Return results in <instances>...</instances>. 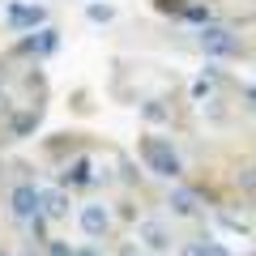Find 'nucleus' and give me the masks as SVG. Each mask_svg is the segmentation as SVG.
I'll list each match as a JSON object with an SVG mask.
<instances>
[{"label":"nucleus","instance_id":"nucleus-1","mask_svg":"<svg viewBox=\"0 0 256 256\" xmlns=\"http://www.w3.org/2000/svg\"><path fill=\"white\" fill-rule=\"evenodd\" d=\"M141 158L158 180H180L184 175V158L171 146V137H141Z\"/></svg>","mask_w":256,"mask_h":256},{"label":"nucleus","instance_id":"nucleus-2","mask_svg":"<svg viewBox=\"0 0 256 256\" xmlns=\"http://www.w3.org/2000/svg\"><path fill=\"white\" fill-rule=\"evenodd\" d=\"M196 43H201V52L214 56V60H222V56H239V38H235L230 26H214V22H205Z\"/></svg>","mask_w":256,"mask_h":256},{"label":"nucleus","instance_id":"nucleus-3","mask_svg":"<svg viewBox=\"0 0 256 256\" xmlns=\"http://www.w3.org/2000/svg\"><path fill=\"white\" fill-rule=\"evenodd\" d=\"M43 22H47L43 4H9V9H4V26H9L13 34H22V30H38Z\"/></svg>","mask_w":256,"mask_h":256},{"label":"nucleus","instance_id":"nucleus-4","mask_svg":"<svg viewBox=\"0 0 256 256\" xmlns=\"http://www.w3.org/2000/svg\"><path fill=\"white\" fill-rule=\"evenodd\" d=\"M86 184H94V162L86 154H73L60 166V188H86Z\"/></svg>","mask_w":256,"mask_h":256},{"label":"nucleus","instance_id":"nucleus-5","mask_svg":"<svg viewBox=\"0 0 256 256\" xmlns=\"http://www.w3.org/2000/svg\"><path fill=\"white\" fill-rule=\"evenodd\" d=\"M9 214L18 222H30L38 214V188H34V184H18V188L9 192Z\"/></svg>","mask_w":256,"mask_h":256},{"label":"nucleus","instance_id":"nucleus-6","mask_svg":"<svg viewBox=\"0 0 256 256\" xmlns=\"http://www.w3.org/2000/svg\"><path fill=\"white\" fill-rule=\"evenodd\" d=\"M38 214L47 222L68 218V188H38Z\"/></svg>","mask_w":256,"mask_h":256},{"label":"nucleus","instance_id":"nucleus-7","mask_svg":"<svg viewBox=\"0 0 256 256\" xmlns=\"http://www.w3.org/2000/svg\"><path fill=\"white\" fill-rule=\"evenodd\" d=\"M56 47H60V30L43 26L34 38H22V43H18V52H22V56H52Z\"/></svg>","mask_w":256,"mask_h":256},{"label":"nucleus","instance_id":"nucleus-8","mask_svg":"<svg viewBox=\"0 0 256 256\" xmlns=\"http://www.w3.org/2000/svg\"><path fill=\"white\" fill-rule=\"evenodd\" d=\"M82 230L90 239H102L111 230V214H107V205H82Z\"/></svg>","mask_w":256,"mask_h":256},{"label":"nucleus","instance_id":"nucleus-9","mask_svg":"<svg viewBox=\"0 0 256 256\" xmlns=\"http://www.w3.org/2000/svg\"><path fill=\"white\" fill-rule=\"evenodd\" d=\"M166 205H171L175 218H196V214H201V196H196L192 188H171Z\"/></svg>","mask_w":256,"mask_h":256},{"label":"nucleus","instance_id":"nucleus-10","mask_svg":"<svg viewBox=\"0 0 256 256\" xmlns=\"http://www.w3.org/2000/svg\"><path fill=\"white\" fill-rule=\"evenodd\" d=\"M38 124H43V107H38V102H30L26 111H18V116H13L9 137H13V141H22V137H30V132H34Z\"/></svg>","mask_w":256,"mask_h":256},{"label":"nucleus","instance_id":"nucleus-11","mask_svg":"<svg viewBox=\"0 0 256 256\" xmlns=\"http://www.w3.org/2000/svg\"><path fill=\"white\" fill-rule=\"evenodd\" d=\"M137 235H141V244H146L150 252H166V248H171V235H166L162 222H141Z\"/></svg>","mask_w":256,"mask_h":256},{"label":"nucleus","instance_id":"nucleus-12","mask_svg":"<svg viewBox=\"0 0 256 256\" xmlns=\"http://www.w3.org/2000/svg\"><path fill=\"white\" fill-rule=\"evenodd\" d=\"M214 94H218V68H205V73L192 82V98H196V102H210Z\"/></svg>","mask_w":256,"mask_h":256},{"label":"nucleus","instance_id":"nucleus-13","mask_svg":"<svg viewBox=\"0 0 256 256\" xmlns=\"http://www.w3.org/2000/svg\"><path fill=\"white\" fill-rule=\"evenodd\" d=\"M180 18L192 22V26H205V22H214V9H210V4H196V0H188V4L180 9Z\"/></svg>","mask_w":256,"mask_h":256},{"label":"nucleus","instance_id":"nucleus-14","mask_svg":"<svg viewBox=\"0 0 256 256\" xmlns=\"http://www.w3.org/2000/svg\"><path fill=\"white\" fill-rule=\"evenodd\" d=\"M141 116H146L150 124H166V120H171V107H166L162 98H150V102H141Z\"/></svg>","mask_w":256,"mask_h":256},{"label":"nucleus","instance_id":"nucleus-15","mask_svg":"<svg viewBox=\"0 0 256 256\" xmlns=\"http://www.w3.org/2000/svg\"><path fill=\"white\" fill-rule=\"evenodd\" d=\"M30 239H34V244H47V218H43V214L30 218Z\"/></svg>","mask_w":256,"mask_h":256},{"label":"nucleus","instance_id":"nucleus-16","mask_svg":"<svg viewBox=\"0 0 256 256\" xmlns=\"http://www.w3.org/2000/svg\"><path fill=\"white\" fill-rule=\"evenodd\" d=\"M86 18H90V22H111V18H116V9H111V4H90Z\"/></svg>","mask_w":256,"mask_h":256},{"label":"nucleus","instance_id":"nucleus-17","mask_svg":"<svg viewBox=\"0 0 256 256\" xmlns=\"http://www.w3.org/2000/svg\"><path fill=\"white\" fill-rule=\"evenodd\" d=\"M184 4H188V0H154V9H158V13H175V18H180Z\"/></svg>","mask_w":256,"mask_h":256},{"label":"nucleus","instance_id":"nucleus-18","mask_svg":"<svg viewBox=\"0 0 256 256\" xmlns=\"http://www.w3.org/2000/svg\"><path fill=\"white\" fill-rule=\"evenodd\" d=\"M47 256H73V248L64 244V239H47Z\"/></svg>","mask_w":256,"mask_h":256},{"label":"nucleus","instance_id":"nucleus-19","mask_svg":"<svg viewBox=\"0 0 256 256\" xmlns=\"http://www.w3.org/2000/svg\"><path fill=\"white\" fill-rule=\"evenodd\" d=\"M180 256H205V239H196V244H184Z\"/></svg>","mask_w":256,"mask_h":256},{"label":"nucleus","instance_id":"nucleus-20","mask_svg":"<svg viewBox=\"0 0 256 256\" xmlns=\"http://www.w3.org/2000/svg\"><path fill=\"white\" fill-rule=\"evenodd\" d=\"M205 256H230V252H226L222 244H205Z\"/></svg>","mask_w":256,"mask_h":256},{"label":"nucleus","instance_id":"nucleus-21","mask_svg":"<svg viewBox=\"0 0 256 256\" xmlns=\"http://www.w3.org/2000/svg\"><path fill=\"white\" fill-rule=\"evenodd\" d=\"M73 256H102V252H98V248H77Z\"/></svg>","mask_w":256,"mask_h":256},{"label":"nucleus","instance_id":"nucleus-22","mask_svg":"<svg viewBox=\"0 0 256 256\" xmlns=\"http://www.w3.org/2000/svg\"><path fill=\"white\" fill-rule=\"evenodd\" d=\"M244 98H248V111H256V90H244Z\"/></svg>","mask_w":256,"mask_h":256},{"label":"nucleus","instance_id":"nucleus-23","mask_svg":"<svg viewBox=\"0 0 256 256\" xmlns=\"http://www.w3.org/2000/svg\"><path fill=\"white\" fill-rule=\"evenodd\" d=\"M120 256H146V252H137V248L128 244V248H124V252H120Z\"/></svg>","mask_w":256,"mask_h":256},{"label":"nucleus","instance_id":"nucleus-24","mask_svg":"<svg viewBox=\"0 0 256 256\" xmlns=\"http://www.w3.org/2000/svg\"><path fill=\"white\" fill-rule=\"evenodd\" d=\"M0 256H9V252H4V248H0Z\"/></svg>","mask_w":256,"mask_h":256},{"label":"nucleus","instance_id":"nucleus-25","mask_svg":"<svg viewBox=\"0 0 256 256\" xmlns=\"http://www.w3.org/2000/svg\"><path fill=\"white\" fill-rule=\"evenodd\" d=\"M252 256H256V252H252Z\"/></svg>","mask_w":256,"mask_h":256}]
</instances>
